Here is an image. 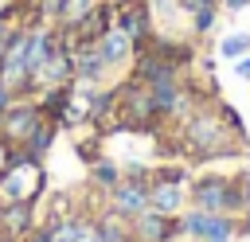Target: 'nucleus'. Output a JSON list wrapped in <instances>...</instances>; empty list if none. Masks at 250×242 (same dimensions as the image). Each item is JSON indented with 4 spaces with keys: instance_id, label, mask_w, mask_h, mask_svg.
Returning <instances> with one entry per match:
<instances>
[{
    "instance_id": "f257e3e1",
    "label": "nucleus",
    "mask_w": 250,
    "mask_h": 242,
    "mask_svg": "<svg viewBox=\"0 0 250 242\" xmlns=\"http://www.w3.org/2000/svg\"><path fill=\"white\" fill-rule=\"evenodd\" d=\"M180 141V156L207 164V160H227V156H246V141L230 137L215 113V105H199L180 129H172Z\"/></svg>"
},
{
    "instance_id": "f03ea898",
    "label": "nucleus",
    "mask_w": 250,
    "mask_h": 242,
    "mask_svg": "<svg viewBox=\"0 0 250 242\" xmlns=\"http://www.w3.org/2000/svg\"><path fill=\"white\" fill-rule=\"evenodd\" d=\"M113 90H117V129H125V133H164L168 129L152 109L148 86H141L137 78H125Z\"/></svg>"
},
{
    "instance_id": "7ed1b4c3",
    "label": "nucleus",
    "mask_w": 250,
    "mask_h": 242,
    "mask_svg": "<svg viewBox=\"0 0 250 242\" xmlns=\"http://www.w3.org/2000/svg\"><path fill=\"white\" fill-rule=\"evenodd\" d=\"M121 183L105 195V207H113L125 219H137L148 211V187H152V168L148 164H121Z\"/></svg>"
},
{
    "instance_id": "20e7f679",
    "label": "nucleus",
    "mask_w": 250,
    "mask_h": 242,
    "mask_svg": "<svg viewBox=\"0 0 250 242\" xmlns=\"http://www.w3.org/2000/svg\"><path fill=\"white\" fill-rule=\"evenodd\" d=\"M227 187H230V172H199L188 183V207L207 215H227Z\"/></svg>"
},
{
    "instance_id": "39448f33",
    "label": "nucleus",
    "mask_w": 250,
    "mask_h": 242,
    "mask_svg": "<svg viewBox=\"0 0 250 242\" xmlns=\"http://www.w3.org/2000/svg\"><path fill=\"white\" fill-rule=\"evenodd\" d=\"M55 86H74V47L59 35L55 51L47 55V62L39 66V74L31 78V94H43V90H55Z\"/></svg>"
},
{
    "instance_id": "423d86ee",
    "label": "nucleus",
    "mask_w": 250,
    "mask_h": 242,
    "mask_svg": "<svg viewBox=\"0 0 250 242\" xmlns=\"http://www.w3.org/2000/svg\"><path fill=\"white\" fill-rule=\"evenodd\" d=\"M113 27L125 31L141 47L152 35V4L148 0H113Z\"/></svg>"
},
{
    "instance_id": "0eeeda50",
    "label": "nucleus",
    "mask_w": 250,
    "mask_h": 242,
    "mask_svg": "<svg viewBox=\"0 0 250 242\" xmlns=\"http://www.w3.org/2000/svg\"><path fill=\"white\" fill-rule=\"evenodd\" d=\"M39 199H0V230L12 234L16 242L27 238L39 226Z\"/></svg>"
},
{
    "instance_id": "6e6552de",
    "label": "nucleus",
    "mask_w": 250,
    "mask_h": 242,
    "mask_svg": "<svg viewBox=\"0 0 250 242\" xmlns=\"http://www.w3.org/2000/svg\"><path fill=\"white\" fill-rule=\"evenodd\" d=\"M39 121H43V105H39V98H16L12 109H8L4 121H0V133H4L12 144H23L27 133H31Z\"/></svg>"
},
{
    "instance_id": "1a4fd4ad",
    "label": "nucleus",
    "mask_w": 250,
    "mask_h": 242,
    "mask_svg": "<svg viewBox=\"0 0 250 242\" xmlns=\"http://www.w3.org/2000/svg\"><path fill=\"white\" fill-rule=\"evenodd\" d=\"M66 43H70V39H66ZM70 47H74V82H78V86H90V90L105 86V78H109L113 70H109V62L102 59L98 43H70Z\"/></svg>"
},
{
    "instance_id": "9d476101",
    "label": "nucleus",
    "mask_w": 250,
    "mask_h": 242,
    "mask_svg": "<svg viewBox=\"0 0 250 242\" xmlns=\"http://www.w3.org/2000/svg\"><path fill=\"white\" fill-rule=\"evenodd\" d=\"M148 207L156 215H168V219H180L188 211V187L184 183H172V180H156L152 176V187H148Z\"/></svg>"
},
{
    "instance_id": "9b49d317",
    "label": "nucleus",
    "mask_w": 250,
    "mask_h": 242,
    "mask_svg": "<svg viewBox=\"0 0 250 242\" xmlns=\"http://www.w3.org/2000/svg\"><path fill=\"white\" fill-rule=\"evenodd\" d=\"M176 238H180V222L168 215H156L152 207L133 219V242H176Z\"/></svg>"
},
{
    "instance_id": "f8f14e48",
    "label": "nucleus",
    "mask_w": 250,
    "mask_h": 242,
    "mask_svg": "<svg viewBox=\"0 0 250 242\" xmlns=\"http://www.w3.org/2000/svg\"><path fill=\"white\" fill-rule=\"evenodd\" d=\"M145 51H152V55H160V59H168L172 66H180L184 74L191 70V62H195V47L191 43H184V39H172V35H148L145 43H141Z\"/></svg>"
},
{
    "instance_id": "ddd939ff",
    "label": "nucleus",
    "mask_w": 250,
    "mask_h": 242,
    "mask_svg": "<svg viewBox=\"0 0 250 242\" xmlns=\"http://www.w3.org/2000/svg\"><path fill=\"white\" fill-rule=\"evenodd\" d=\"M109 27H113V4H109V0H102V4H98V8H94V12H90V16H86V20H82L66 39H70V43H98Z\"/></svg>"
},
{
    "instance_id": "4468645a",
    "label": "nucleus",
    "mask_w": 250,
    "mask_h": 242,
    "mask_svg": "<svg viewBox=\"0 0 250 242\" xmlns=\"http://www.w3.org/2000/svg\"><path fill=\"white\" fill-rule=\"evenodd\" d=\"M98 51H102V59L109 62V70H121L125 62H133V55H137V43H133L125 31L109 27V31L98 39Z\"/></svg>"
},
{
    "instance_id": "2eb2a0df",
    "label": "nucleus",
    "mask_w": 250,
    "mask_h": 242,
    "mask_svg": "<svg viewBox=\"0 0 250 242\" xmlns=\"http://www.w3.org/2000/svg\"><path fill=\"white\" fill-rule=\"evenodd\" d=\"M94 226H98L102 242H133V219L117 215L113 207H102V211L94 215Z\"/></svg>"
},
{
    "instance_id": "dca6fc26",
    "label": "nucleus",
    "mask_w": 250,
    "mask_h": 242,
    "mask_svg": "<svg viewBox=\"0 0 250 242\" xmlns=\"http://www.w3.org/2000/svg\"><path fill=\"white\" fill-rule=\"evenodd\" d=\"M121 164L117 160H109V156H94L90 164H86V176H90V187L94 191H102V195H109L117 183H121Z\"/></svg>"
},
{
    "instance_id": "f3484780",
    "label": "nucleus",
    "mask_w": 250,
    "mask_h": 242,
    "mask_svg": "<svg viewBox=\"0 0 250 242\" xmlns=\"http://www.w3.org/2000/svg\"><path fill=\"white\" fill-rule=\"evenodd\" d=\"M55 137H59V125L43 117V121H39V125H35V129L27 133V141H23L20 148H23V152H27L31 160H39V164H43V160L51 156V148H55Z\"/></svg>"
},
{
    "instance_id": "a211bd4d",
    "label": "nucleus",
    "mask_w": 250,
    "mask_h": 242,
    "mask_svg": "<svg viewBox=\"0 0 250 242\" xmlns=\"http://www.w3.org/2000/svg\"><path fill=\"white\" fill-rule=\"evenodd\" d=\"M98 4H102V0H66V4H62V12H59V20H55L51 27L66 39V35H70V31H74V27H78V23L98 8Z\"/></svg>"
},
{
    "instance_id": "6ab92c4d",
    "label": "nucleus",
    "mask_w": 250,
    "mask_h": 242,
    "mask_svg": "<svg viewBox=\"0 0 250 242\" xmlns=\"http://www.w3.org/2000/svg\"><path fill=\"white\" fill-rule=\"evenodd\" d=\"M35 98H39V105H43V117L62 129V117H66V105H70V86H55V90H43V94H35Z\"/></svg>"
},
{
    "instance_id": "aec40b11",
    "label": "nucleus",
    "mask_w": 250,
    "mask_h": 242,
    "mask_svg": "<svg viewBox=\"0 0 250 242\" xmlns=\"http://www.w3.org/2000/svg\"><path fill=\"white\" fill-rule=\"evenodd\" d=\"M242 55H250V31H227V35L219 39V59L238 62Z\"/></svg>"
},
{
    "instance_id": "412c9836",
    "label": "nucleus",
    "mask_w": 250,
    "mask_h": 242,
    "mask_svg": "<svg viewBox=\"0 0 250 242\" xmlns=\"http://www.w3.org/2000/svg\"><path fill=\"white\" fill-rule=\"evenodd\" d=\"M215 113H219V121H223V129L230 133V137H238V141H246V121H242V113L230 105V101H215Z\"/></svg>"
},
{
    "instance_id": "4be33fe9",
    "label": "nucleus",
    "mask_w": 250,
    "mask_h": 242,
    "mask_svg": "<svg viewBox=\"0 0 250 242\" xmlns=\"http://www.w3.org/2000/svg\"><path fill=\"white\" fill-rule=\"evenodd\" d=\"M188 20H191V35L203 39V35L215 31V23H219V8H199V12H191Z\"/></svg>"
},
{
    "instance_id": "5701e85b",
    "label": "nucleus",
    "mask_w": 250,
    "mask_h": 242,
    "mask_svg": "<svg viewBox=\"0 0 250 242\" xmlns=\"http://www.w3.org/2000/svg\"><path fill=\"white\" fill-rule=\"evenodd\" d=\"M176 4H180V12H188V16L199 12V8H219V0H176Z\"/></svg>"
},
{
    "instance_id": "b1692460",
    "label": "nucleus",
    "mask_w": 250,
    "mask_h": 242,
    "mask_svg": "<svg viewBox=\"0 0 250 242\" xmlns=\"http://www.w3.org/2000/svg\"><path fill=\"white\" fill-rule=\"evenodd\" d=\"M246 8H250V0H219V12H227V16H238Z\"/></svg>"
},
{
    "instance_id": "393cba45",
    "label": "nucleus",
    "mask_w": 250,
    "mask_h": 242,
    "mask_svg": "<svg viewBox=\"0 0 250 242\" xmlns=\"http://www.w3.org/2000/svg\"><path fill=\"white\" fill-rule=\"evenodd\" d=\"M12 101H16V94H12V90H8L4 82H0V121H4V113L12 109Z\"/></svg>"
},
{
    "instance_id": "a878e982",
    "label": "nucleus",
    "mask_w": 250,
    "mask_h": 242,
    "mask_svg": "<svg viewBox=\"0 0 250 242\" xmlns=\"http://www.w3.org/2000/svg\"><path fill=\"white\" fill-rule=\"evenodd\" d=\"M234 74H238L242 82H250V55H242V59L234 62Z\"/></svg>"
},
{
    "instance_id": "bb28decb",
    "label": "nucleus",
    "mask_w": 250,
    "mask_h": 242,
    "mask_svg": "<svg viewBox=\"0 0 250 242\" xmlns=\"http://www.w3.org/2000/svg\"><path fill=\"white\" fill-rule=\"evenodd\" d=\"M8 152H12V141L0 133V168H4V160H8Z\"/></svg>"
},
{
    "instance_id": "cd10ccee",
    "label": "nucleus",
    "mask_w": 250,
    "mask_h": 242,
    "mask_svg": "<svg viewBox=\"0 0 250 242\" xmlns=\"http://www.w3.org/2000/svg\"><path fill=\"white\" fill-rule=\"evenodd\" d=\"M0 242H16V238H12V234H4V230H0Z\"/></svg>"
},
{
    "instance_id": "c85d7f7f",
    "label": "nucleus",
    "mask_w": 250,
    "mask_h": 242,
    "mask_svg": "<svg viewBox=\"0 0 250 242\" xmlns=\"http://www.w3.org/2000/svg\"><path fill=\"white\" fill-rule=\"evenodd\" d=\"M242 242H250V234H246V238H242Z\"/></svg>"
}]
</instances>
